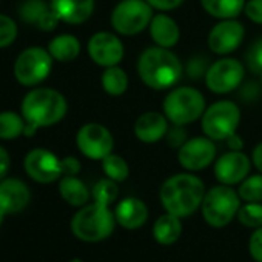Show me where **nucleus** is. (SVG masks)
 <instances>
[{
	"label": "nucleus",
	"instance_id": "obj_1",
	"mask_svg": "<svg viewBox=\"0 0 262 262\" xmlns=\"http://www.w3.org/2000/svg\"><path fill=\"white\" fill-rule=\"evenodd\" d=\"M205 191V185L198 176L179 173L162 184L159 199L167 213L188 217L201 208Z\"/></svg>",
	"mask_w": 262,
	"mask_h": 262
},
{
	"label": "nucleus",
	"instance_id": "obj_2",
	"mask_svg": "<svg viewBox=\"0 0 262 262\" xmlns=\"http://www.w3.org/2000/svg\"><path fill=\"white\" fill-rule=\"evenodd\" d=\"M184 73L179 57L170 48L150 47L139 56L138 74L151 90L162 91L174 86Z\"/></svg>",
	"mask_w": 262,
	"mask_h": 262
},
{
	"label": "nucleus",
	"instance_id": "obj_3",
	"mask_svg": "<svg viewBox=\"0 0 262 262\" xmlns=\"http://www.w3.org/2000/svg\"><path fill=\"white\" fill-rule=\"evenodd\" d=\"M67 99L56 90L37 88L30 91L22 102L25 122L36 129L60 122L67 114Z\"/></svg>",
	"mask_w": 262,
	"mask_h": 262
},
{
	"label": "nucleus",
	"instance_id": "obj_4",
	"mask_svg": "<svg viewBox=\"0 0 262 262\" xmlns=\"http://www.w3.org/2000/svg\"><path fill=\"white\" fill-rule=\"evenodd\" d=\"M114 211L110 207L93 202L79 208L71 219V231L82 242H100L108 239L116 228Z\"/></svg>",
	"mask_w": 262,
	"mask_h": 262
},
{
	"label": "nucleus",
	"instance_id": "obj_5",
	"mask_svg": "<svg viewBox=\"0 0 262 262\" xmlns=\"http://www.w3.org/2000/svg\"><path fill=\"white\" fill-rule=\"evenodd\" d=\"M241 207V198L230 185H216L205 191L201 211L204 221L213 228H222L228 225L237 214Z\"/></svg>",
	"mask_w": 262,
	"mask_h": 262
},
{
	"label": "nucleus",
	"instance_id": "obj_6",
	"mask_svg": "<svg viewBox=\"0 0 262 262\" xmlns=\"http://www.w3.org/2000/svg\"><path fill=\"white\" fill-rule=\"evenodd\" d=\"M164 114L173 125H187L202 117L205 108L204 94L191 86H179L171 90L164 103Z\"/></svg>",
	"mask_w": 262,
	"mask_h": 262
},
{
	"label": "nucleus",
	"instance_id": "obj_7",
	"mask_svg": "<svg viewBox=\"0 0 262 262\" xmlns=\"http://www.w3.org/2000/svg\"><path fill=\"white\" fill-rule=\"evenodd\" d=\"M241 122V110L231 100L211 103L202 114V131L211 141H227L236 133Z\"/></svg>",
	"mask_w": 262,
	"mask_h": 262
},
{
	"label": "nucleus",
	"instance_id": "obj_8",
	"mask_svg": "<svg viewBox=\"0 0 262 262\" xmlns=\"http://www.w3.org/2000/svg\"><path fill=\"white\" fill-rule=\"evenodd\" d=\"M153 16L147 0H122L111 13V25L122 36H136L150 27Z\"/></svg>",
	"mask_w": 262,
	"mask_h": 262
},
{
	"label": "nucleus",
	"instance_id": "obj_9",
	"mask_svg": "<svg viewBox=\"0 0 262 262\" xmlns=\"http://www.w3.org/2000/svg\"><path fill=\"white\" fill-rule=\"evenodd\" d=\"M53 67V56L48 50L31 47L20 53L14 63V76L19 83L33 86L43 82Z\"/></svg>",
	"mask_w": 262,
	"mask_h": 262
},
{
	"label": "nucleus",
	"instance_id": "obj_10",
	"mask_svg": "<svg viewBox=\"0 0 262 262\" xmlns=\"http://www.w3.org/2000/svg\"><path fill=\"white\" fill-rule=\"evenodd\" d=\"M76 145L79 151L88 159L102 161L113 153L114 139L106 126L97 122H90L77 131Z\"/></svg>",
	"mask_w": 262,
	"mask_h": 262
},
{
	"label": "nucleus",
	"instance_id": "obj_11",
	"mask_svg": "<svg viewBox=\"0 0 262 262\" xmlns=\"http://www.w3.org/2000/svg\"><path fill=\"white\" fill-rule=\"evenodd\" d=\"M245 76V67L233 59L222 57L211 63L205 73V85L211 93L225 94L236 90Z\"/></svg>",
	"mask_w": 262,
	"mask_h": 262
},
{
	"label": "nucleus",
	"instance_id": "obj_12",
	"mask_svg": "<svg viewBox=\"0 0 262 262\" xmlns=\"http://www.w3.org/2000/svg\"><path fill=\"white\" fill-rule=\"evenodd\" d=\"M27 174L39 184H51L63 176L62 159L45 148L31 150L24 161Z\"/></svg>",
	"mask_w": 262,
	"mask_h": 262
},
{
	"label": "nucleus",
	"instance_id": "obj_13",
	"mask_svg": "<svg viewBox=\"0 0 262 262\" xmlns=\"http://www.w3.org/2000/svg\"><path fill=\"white\" fill-rule=\"evenodd\" d=\"M216 158V145L210 138H191L178 150V161L187 171H201Z\"/></svg>",
	"mask_w": 262,
	"mask_h": 262
},
{
	"label": "nucleus",
	"instance_id": "obj_14",
	"mask_svg": "<svg viewBox=\"0 0 262 262\" xmlns=\"http://www.w3.org/2000/svg\"><path fill=\"white\" fill-rule=\"evenodd\" d=\"M88 54L96 65L108 68L122 62L125 48L117 36L106 31H100L91 36L88 42Z\"/></svg>",
	"mask_w": 262,
	"mask_h": 262
},
{
	"label": "nucleus",
	"instance_id": "obj_15",
	"mask_svg": "<svg viewBox=\"0 0 262 262\" xmlns=\"http://www.w3.org/2000/svg\"><path fill=\"white\" fill-rule=\"evenodd\" d=\"M245 36L244 25L236 19H225L216 24L208 33V47L214 54H231L242 43Z\"/></svg>",
	"mask_w": 262,
	"mask_h": 262
},
{
	"label": "nucleus",
	"instance_id": "obj_16",
	"mask_svg": "<svg viewBox=\"0 0 262 262\" xmlns=\"http://www.w3.org/2000/svg\"><path fill=\"white\" fill-rule=\"evenodd\" d=\"M250 168L251 161L245 153L230 150L214 162V176L219 184L233 187L241 184L250 174Z\"/></svg>",
	"mask_w": 262,
	"mask_h": 262
},
{
	"label": "nucleus",
	"instance_id": "obj_17",
	"mask_svg": "<svg viewBox=\"0 0 262 262\" xmlns=\"http://www.w3.org/2000/svg\"><path fill=\"white\" fill-rule=\"evenodd\" d=\"M31 199L30 188L20 179L8 178L0 181V225L7 214L22 211Z\"/></svg>",
	"mask_w": 262,
	"mask_h": 262
},
{
	"label": "nucleus",
	"instance_id": "obj_18",
	"mask_svg": "<svg viewBox=\"0 0 262 262\" xmlns=\"http://www.w3.org/2000/svg\"><path fill=\"white\" fill-rule=\"evenodd\" d=\"M150 211L147 204L139 198H125L114 208L116 222L125 230H138L148 221Z\"/></svg>",
	"mask_w": 262,
	"mask_h": 262
},
{
	"label": "nucleus",
	"instance_id": "obj_19",
	"mask_svg": "<svg viewBox=\"0 0 262 262\" xmlns=\"http://www.w3.org/2000/svg\"><path fill=\"white\" fill-rule=\"evenodd\" d=\"M168 119L158 111L142 113L135 122V136L144 144H156L167 136Z\"/></svg>",
	"mask_w": 262,
	"mask_h": 262
},
{
	"label": "nucleus",
	"instance_id": "obj_20",
	"mask_svg": "<svg viewBox=\"0 0 262 262\" xmlns=\"http://www.w3.org/2000/svg\"><path fill=\"white\" fill-rule=\"evenodd\" d=\"M50 5L60 22L71 25L86 22L94 11V0H51Z\"/></svg>",
	"mask_w": 262,
	"mask_h": 262
},
{
	"label": "nucleus",
	"instance_id": "obj_21",
	"mask_svg": "<svg viewBox=\"0 0 262 262\" xmlns=\"http://www.w3.org/2000/svg\"><path fill=\"white\" fill-rule=\"evenodd\" d=\"M150 36L158 47L173 48L181 39V30L170 16L156 14L150 22Z\"/></svg>",
	"mask_w": 262,
	"mask_h": 262
},
{
	"label": "nucleus",
	"instance_id": "obj_22",
	"mask_svg": "<svg viewBox=\"0 0 262 262\" xmlns=\"http://www.w3.org/2000/svg\"><path fill=\"white\" fill-rule=\"evenodd\" d=\"M181 234H182V217L176 214L165 211L153 224V237L159 245L170 247L179 241Z\"/></svg>",
	"mask_w": 262,
	"mask_h": 262
},
{
	"label": "nucleus",
	"instance_id": "obj_23",
	"mask_svg": "<svg viewBox=\"0 0 262 262\" xmlns=\"http://www.w3.org/2000/svg\"><path fill=\"white\" fill-rule=\"evenodd\" d=\"M59 193L67 204L79 208L86 205L91 198L86 185L76 176H63L59 181Z\"/></svg>",
	"mask_w": 262,
	"mask_h": 262
},
{
	"label": "nucleus",
	"instance_id": "obj_24",
	"mask_svg": "<svg viewBox=\"0 0 262 262\" xmlns=\"http://www.w3.org/2000/svg\"><path fill=\"white\" fill-rule=\"evenodd\" d=\"M207 14L214 19H236L245 8V0H201Z\"/></svg>",
	"mask_w": 262,
	"mask_h": 262
},
{
	"label": "nucleus",
	"instance_id": "obj_25",
	"mask_svg": "<svg viewBox=\"0 0 262 262\" xmlns=\"http://www.w3.org/2000/svg\"><path fill=\"white\" fill-rule=\"evenodd\" d=\"M48 51L59 62H71L80 54V42L73 34H60L50 42Z\"/></svg>",
	"mask_w": 262,
	"mask_h": 262
},
{
	"label": "nucleus",
	"instance_id": "obj_26",
	"mask_svg": "<svg viewBox=\"0 0 262 262\" xmlns=\"http://www.w3.org/2000/svg\"><path fill=\"white\" fill-rule=\"evenodd\" d=\"M100 82L110 96H122L128 90V74L117 65L105 68Z\"/></svg>",
	"mask_w": 262,
	"mask_h": 262
},
{
	"label": "nucleus",
	"instance_id": "obj_27",
	"mask_svg": "<svg viewBox=\"0 0 262 262\" xmlns=\"http://www.w3.org/2000/svg\"><path fill=\"white\" fill-rule=\"evenodd\" d=\"M25 119L14 111H4L0 113V139L13 141L24 135L25 129Z\"/></svg>",
	"mask_w": 262,
	"mask_h": 262
},
{
	"label": "nucleus",
	"instance_id": "obj_28",
	"mask_svg": "<svg viewBox=\"0 0 262 262\" xmlns=\"http://www.w3.org/2000/svg\"><path fill=\"white\" fill-rule=\"evenodd\" d=\"M102 168H103V173L106 174V178L113 179L117 184L126 181L129 176V167H128L126 161L122 156L114 155V153H111L102 159Z\"/></svg>",
	"mask_w": 262,
	"mask_h": 262
},
{
	"label": "nucleus",
	"instance_id": "obj_29",
	"mask_svg": "<svg viewBox=\"0 0 262 262\" xmlns=\"http://www.w3.org/2000/svg\"><path fill=\"white\" fill-rule=\"evenodd\" d=\"M117 196H119L117 182H114L110 178L100 179L99 182L94 184V187L91 190L93 202H97V204H102V205H106V207H110L111 204H114L116 199H117Z\"/></svg>",
	"mask_w": 262,
	"mask_h": 262
},
{
	"label": "nucleus",
	"instance_id": "obj_30",
	"mask_svg": "<svg viewBox=\"0 0 262 262\" xmlns=\"http://www.w3.org/2000/svg\"><path fill=\"white\" fill-rule=\"evenodd\" d=\"M237 194L244 202H262V173L247 176L239 184Z\"/></svg>",
	"mask_w": 262,
	"mask_h": 262
},
{
	"label": "nucleus",
	"instance_id": "obj_31",
	"mask_svg": "<svg viewBox=\"0 0 262 262\" xmlns=\"http://www.w3.org/2000/svg\"><path fill=\"white\" fill-rule=\"evenodd\" d=\"M236 219L247 228L262 227V202H245L241 204Z\"/></svg>",
	"mask_w": 262,
	"mask_h": 262
},
{
	"label": "nucleus",
	"instance_id": "obj_32",
	"mask_svg": "<svg viewBox=\"0 0 262 262\" xmlns=\"http://www.w3.org/2000/svg\"><path fill=\"white\" fill-rule=\"evenodd\" d=\"M50 8L51 5L45 4L43 0H25L19 8V16L25 24L37 25Z\"/></svg>",
	"mask_w": 262,
	"mask_h": 262
},
{
	"label": "nucleus",
	"instance_id": "obj_33",
	"mask_svg": "<svg viewBox=\"0 0 262 262\" xmlns=\"http://www.w3.org/2000/svg\"><path fill=\"white\" fill-rule=\"evenodd\" d=\"M17 37V25L16 22L8 17L0 14V48H5L11 45Z\"/></svg>",
	"mask_w": 262,
	"mask_h": 262
},
{
	"label": "nucleus",
	"instance_id": "obj_34",
	"mask_svg": "<svg viewBox=\"0 0 262 262\" xmlns=\"http://www.w3.org/2000/svg\"><path fill=\"white\" fill-rule=\"evenodd\" d=\"M245 60L251 73L257 76L262 74V37H259L254 43H251V47L245 54Z\"/></svg>",
	"mask_w": 262,
	"mask_h": 262
},
{
	"label": "nucleus",
	"instance_id": "obj_35",
	"mask_svg": "<svg viewBox=\"0 0 262 262\" xmlns=\"http://www.w3.org/2000/svg\"><path fill=\"white\" fill-rule=\"evenodd\" d=\"M248 253L256 262H262V227L254 228L248 239Z\"/></svg>",
	"mask_w": 262,
	"mask_h": 262
},
{
	"label": "nucleus",
	"instance_id": "obj_36",
	"mask_svg": "<svg viewBox=\"0 0 262 262\" xmlns=\"http://www.w3.org/2000/svg\"><path fill=\"white\" fill-rule=\"evenodd\" d=\"M165 138L168 141V145L171 148H178V150L187 142V133L182 128V125H174L173 128H168Z\"/></svg>",
	"mask_w": 262,
	"mask_h": 262
},
{
	"label": "nucleus",
	"instance_id": "obj_37",
	"mask_svg": "<svg viewBox=\"0 0 262 262\" xmlns=\"http://www.w3.org/2000/svg\"><path fill=\"white\" fill-rule=\"evenodd\" d=\"M244 13L251 22L262 25V0H248L245 4Z\"/></svg>",
	"mask_w": 262,
	"mask_h": 262
},
{
	"label": "nucleus",
	"instance_id": "obj_38",
	"mask_svg": "<svg viewBox=\"0 0 262 262\" xmlns=\"http://www.w3.org/2000/svg\"><path fill=\"white\" fill-rule=\"evenodd\" d=\"M208 67H207V60L204 57H193L188 65H187V73L191 79H199V77H205Z\"/></svg>",
	"mask_w": 262,
	"mask_h": 262
},
{
	"label": "nucleus",
	"instance_id": "obj_39",
	"mask_svg": "<svg viewBox=\"0 0 262 262\" xmlns=\"http://www.w3.org/2000/svg\"><path fill=\"white\" fill-rule=\"evenodd\" d=\"M59 22H60V19H59L57 14L53 11V8H50V10L43 14V17L40 19V22L37 24V27H39L42 31H53V30H56V27H57Z\"/></svg>",
	"mask_w": 262,
	"mask_h": 262
},
{
	"label": "nucleus",
	"instance_id": "obj_40",
	"mask_svg": "<svg viewBox=\"0 0 262 262\" xmlns=\"http://www.w3.org/2000/svg\"><path fill=\"white\" fill-rule=\"evenodd\" d=\"M151 8L159 11H171L184 4V0H147Z\"/></svg>",
	"mask_w": 262,
	"mask_h": 262
},
{
	"label": "nucleus",
	"instance_id": "obj_41",
	"mask_svg": "<svg viewBox=\"0 0 262 262\" xmlns=\"http://www.w3.org/2000/svg\"><path fill=\"white\" fill-rule=\"evenodd\" d=\"M80 171V162L79 159L68 156L62 159V173L63 176H76Z\"/></svg>",
	"mask_w": 262,
	"mask_h": 262
},
{
	"label": "nucleus",
	"instance_id": "obj_42",
	"mask_svg": "<svg viewBox=\"0 0 262 262\" xmlns=\"http://www.w3.org/2000/svg\"><path fill=\"white\" fill-rule=\"evenodd\" d=\"M8 170H10V155L4 147H0V181L5 179Z\"/></svg>",
	"mask_w": 262,
	"mask_h": 262
},
{
	"label": "nucleus",
	"instance_id": "obj_43",
	"mask_svg": "<svg viewBox=\"0 0 262 262\" xmlns=\"http://www.w3.org/2000/svg\"><path fill=\"white\" fill-rule=\"evenodd\" d=\"M262 85H256V83H247L245 86H244V91H242V99H245V100H254L256 97H257V94H259V88H260Z\"/></svg>",
	"mask_w": 262,
	"mask_h": 262
},
{
	"label": "nucleus",
	"instance_id": "obj_44",
	"mask_svg": "<svg viewBox=\"0 0 262 262\" xmlns=\"http://www.w3.org/2000/svg\"><path fill=\"white\" fill-rule=\"evenodd\" d=\"M251 162L257 168V171L262 173V142L254 147V150L251 153Z\"/></svg>",
	"mask_w": 262,
	"mask_h": 262
},
{
	"label": "nucleus",
	"instance_id": "obj_45",
	"mask_svg": "<svg viewBox=\"0 0 262 262\" xmlns=\"http://www.w3.org/2000/svg\"><path fill=\"white\" fill-rule=\"evenodd\" d=\"M227 145L230 150H236V151H241L244 148V141L241 136H237L236 133L231 135L230 138H227Z\"/></svg>",
	"mask_w": 262,
	"mask_h": 262
},
{
	"label": "nucleus",
	"instance_id": "obj_46",
	"mask_svg": "<svg viewBox=\"0 0 262 262\" xmlns=\"http://www.w3.org/2000/svg\"><path fill=\"white\" fill-rule=\"evenodd\" d=\"M70 262H85V260H82V259H79V257H76V259H71Z\"/></svg>",
	"mask_w": 262,
	"mask_h": 262
},
{
	"label": "nucleus",
	"instance_id": "obj_47",
	"mask_svg": "<svg viewBox=\"0 0 262 262\" xmlns=\"http://www.w3.org/2000/svg\"><path fill=\"white\" fill-rule=\"evenodd\" d=\"M260 85H262V74H260Z\"/></svg>",
	"mask_w": 262,
	"mask_h": 262
}]
</instances>
